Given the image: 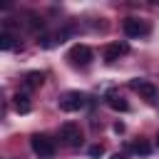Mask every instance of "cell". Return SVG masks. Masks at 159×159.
<instances>
[{"mask_svg": "<svg viewBox=\"0 0 159 159\" xmlns=\"http://www.w3.org/2000/svg\"><path fill=\"white\" fill-rule=\"evenodd\" d=\"M67 60H70L72 67H87V65L92 62V50H89L87 45H75V47L70 50Z\"/></svg>", "mask_w": 159, "mask_h": 159, "instance_id": "7a4b0ae2", "label": "cell"}, {"mask_svg": "<svg viewBox=\"0 0 159 159\" xmlns=\"http://www.w3.org/2000/svg\"><path fill=\"white\" fill-rule=\"evenodd\" d=\"M107 104H109L114 112H127V109H129L127 99H122L119 94H107Z\"/></svg>", "mask_w": 159, "mask_h": 159, "instance_id": "ba28073f", "label": "cell"}, {"mask_svg": "<svg viewBox=\"0 0 159 159\" xmlns=\"http://www.w3.org/2000/svg\"><path fill=\"white\" fill-rule=\"evenodd\" d=\"M12 47H15V37L5 30V32L0 35V50H12Z\"/></svg>", "mask_w": 159, "mask_h": 159, "instance_id": "30bf717a", "label": "cell"}, {"mask_svg": "<svg viewBox=\"0 0 159 159\" xmlns=\"http://www.w3.org/2000/svg\"><path fill=\"white\" fill-rule=\"evenodd\" d=\"M40 42V47H45V50H50V47H55L60 40H57V35H50V37H42V40H37Z\"/></svg>", "mask_w": 159, "mask_h": 159, "instance_id": "7c38bea8", "label": "cell"}, {"mask_svg": "<svg viewBox=\"0 0 159 159\" xmlns=\"http://www.w3.org/2000/svg\"><path fill=\"white\" fill-rule=\"evenodd\" d=\"M30 147H32V152L40 157V159H50L52 154H55V139H50L47 134H35L32 139H30Z\"/></svg>", "mask_w": 159, "mask_h": 159, "instance_id": "6da1fadb", "label": "cell"}, {"mask_svg": "<svg viewBox=\"0 0 159 159\" xmlns=\"http://www.w3.org/2000/svg\"><path fill=\"white\" fill-rule=\"evenodd\" d=\"M157 147H159V137H157Z\"/></svg>", "mask_w": 159, "mask_h": 159, "instance_id": "e0dca14e", "label": "cell"}, {"mask_svg": "<svg viewBox=\"0 0 159 159\" xmlns=\"http://www.w3.org/2000/svg\"><path fill=\"white\" fill-rule=\"evenodd\" d=\"M134 152H137V154H149V144H147V142H137V144H134Z\"/></svg>", "mask_w": 159, "mask_h": 159, "instance_id": "4fadbf2b", "label": "cell"}, {"mask_svg": "<svg viewBox=\"0 0 159 159\" xmlns=\"http://www.w3.org/2000/svg\"><path fill=\"white\" fill-rule=\"evenodd\" d=\"M129 87H132L139 97H144L147 102H154V99H157V87H154L152 82H147V80H132Z\"/></svg>", "mask_w": 159, "mask_h": 159, "instance_id": "8992f818", "label": "cell"}, {"mask_svg": "<svg viewBox=\"0 0 159 159\" xmlns=\"http://www.w3.org/2000/svg\"><path fill=\"white\" fill-rule=\"evenodd\" d=\"M42 80H45L42 72H30V75H27V84H30V87H40Z\"/></svg>", "mask_w": 159, "mask_h": 159, "instance_id": "8fae6325", "label": "cell"}, {"mask_svg": "<svg viewBox=\"0 0 159 159\" xmlns=\"http://www.w3.org/2000/svg\"><path fill=\"white\" fill-rule=\"evenodd\" d=\"M127 52H129V45L127 42H112V45L104 47V62H114V60H119Z\"/></svg>", "mask_w": 159, "mask_h": 159, "instance_id": "52a82bcc", "label": "cell"}, {"mask_svg": "<svg viewBox=\"0 0 159 159\" xmlns=\"http://www.w3.org/2000/svg\"><path fill=\"white\" fill-rule=\"evenodd\" d=\"M112 159H124V157H122V154H114V157H112Z\"/></svg>", "mask_w": 159, "mask_h": 159, "instance_id": "2e32d148", "label": "cell"}, {"mask_svg": "<svg viewBox=\"0 0 159 159\" xmlns=\"http://www.w3.org/2000/svg\"><path fill=\"white\" fill-rule=\"evenodd\" d=\"M15 109L20 112V114H27L30 112V99H27V94H15Z\"/></svg>", "mask_w": 159, "mask_h": 159, "instance_id": "9c48e42d", "label": "cell"}, {"mask_svg": "<svg viewBox=\"0 0 159 159\" xmlns=\"http://www.w3.org/2000/svg\"><path fill=\"white\" fill-rule=\"evenodd\" d=\"M57 104H60L62 112H77V109L84 107V94L82 92H65Z\"/></svg>", "mask_w": 159, "mask_h": 159, "instance_id": "3957f363", "label": "cell"}, {"mask_svg": "<svg viewBox=\"0 0 159 159\" xmlns=\"http://www.w3.org/2000/svg\"><path fill=\"white\" fill-rule=\"evenodd\" d=\"M122 27H124V35L127 37H142V35L149 32V25L144 20H137V17H127L122 22Z\"/></svg>", "mask_w": 159, "mask_h": 159, "instance_id": "5b68a950", "label": "cell"}, {"mask_svg": "<svg viewBox=\"0 0 159 159\" xmlns=\"http://www.w3.org/2000/svg\"><path fill=\"white\" fill-rule=\"evenodd\" d=\"M60 139H62L67 147H80V144H82V129H80L77 124L67 122V124L60 127Z\"/></svg>", "mask_w": 159, "mask_h": 159, "instance_id": "277c9868", "label": "cell"}, {"mask_svg": "<svg viewBox=\"0 0 159 159\" xmlns=\"http://www.w3.org/2000/svg\"><path fill=\"white\" fill-rule=\"evenodd\" d=\"M102 154H104V147H102V144L89 147V157H102Z\"/></svg>", "mask_w": 159, "mask_h": 159, "instance_id": "5bb4252c", "label": "cell"}, {"mask_svg": "<svg viewBox=\"0 0 159 159\" xmlns=\"http://www.w3.org/2000/svg\"><path fill=\"white\" fill-rule=\"evenodd\" d=\"M114 132H119V134H122V132H124V124H122V122H117V124H114Z\"/></svg>", "mask_w": 159, "mask_h": 159, "instance_id": "9a60e30c", "label": "cell"}]
</instances>
